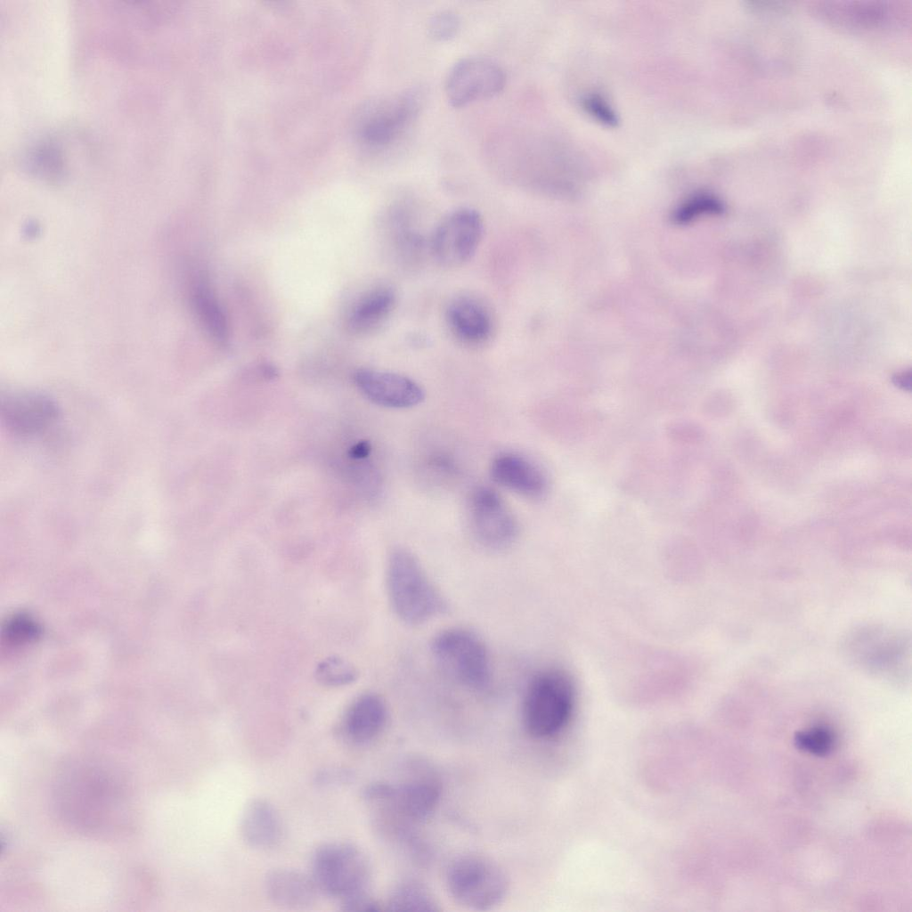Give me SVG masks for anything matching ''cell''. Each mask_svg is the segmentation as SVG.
I'll use <instances>...</instances> for the list:
<instances>
[{"mask_svg": "<svg viewBox=\"0 0 912 912\" xmlns=\"http://www.w3.org/2000/svg\"><path fill=\"white\" fill-rule=\"evenodd\" d=\"M387 588L395 614L406 624L425 623L448 608L419 560L407 549L396 548L390 553Z\"/></svg>", "mask_w": 912, "mask_h": 912, "instance_id": "1", "label": "cell"}, {"mask_svg": "<svg viewBox=\"0 0 912 912\" xmlns=\"http://www.w3.org/2000/svg\"><path fill=\"white\" fill-rule=\"evenodd\" d=\"M574 704L571 679L558 670L537 673L529 682L523 701V722L535 738L558 734L568 723Z\"/></svg>", "mask_w": 912, "mask_h": 912, "instance_id": "2", "label": "cell"}, {"mask_svg": "<svg viewBox=\"0 0 912 912\" xmlns=\"http://www.w3.org/2000/svg\"><path fill=\"white\" fill-rule=\"evenodd\" d=\"M311 877L319 892L343 901L369 894L370 866L357 846L328 843L313 853Z\"/></svg>", "mask_w": 912, "mask_h": 912, "instance_id": "3", "label": "cell"}, {"mask_svg": "<svg viewBox=\"0 0 912 912\" xmlns=\"http://www.w3.org/2000/svg\"><path fill=\"white\" fill-rule=\"evenodd\" d=\"M430 649L438 666L459 685L476 691L489 685L488 649L476 632L461 627L443 630L433 638Z\"/></svg>", "mask_w": 912, "mask_h": 912, "instance_id": "4", "label": "cell"}, {"mask_svg": "<svg viewBox=\"0 0 912 912\" xmlns=\"http://www.w3.org/2000/svg\"><path fill=\"white\" fill-rule=\"evenodd\" d=\"M446 885L457 903L477 911L498 906L509 891L503 869L491 859L477 854L456 857L447 868Z\"/></svg>", "mask_w": 912, "mask_h": 912, "instance_id": "5", "label": "cell"}, {"mask_svg": "<svg viewBox=\"0 0 912 912\" xmlns=\"http://www.w3.org/2000/svg\"><path fill=\"white\" fill-rule=\"evenodd\" d=\"M441 795L440 783L429 774L413 776L398 784L372 783L362 793L373 813L397 812L406 819L420 821L435 810Z\"/></svg>", "mask_w": 912, "mask_h": 912, "instance_id": "6", "label": "cell"}, {"mask_svg": "<svg viewBox=\"0 0 912 912\" xmlns=\"http://www.w3.org/2000/svg\"><path fill=\"white\" fill-rule=\"evenodd\" d=\"M425 101V92L413 86L382 100L362 122L360 134L376 148L396 144L411 128Z\"/></svg>", "mask_w": 912, "mask_h": 912, "instance_id": "7", "label": "cell"}, {"mask_svg": "<svg viewBox=\"0 0 912 912\" xmlns=\"http://www.w3.org/2000/svg\"><path fill=\"white\" fill-rule=\"evenodd\" d=\"M484 235L481 214L470 207L457 208L436 225L430 240L434 259L444 267H458L476 252Z\"/></svg>", "mask_w": 912, "mask_h": 912, "instance_id": "8", "label": "cell"}, {"mask_svg": "<svg viewBox=\"0 0 912 912\" xmlns=\"http://www.w3.org/2000/svg\"><path fill=\"white\" fill-rule=\"evenodd\" d=\"M506 75L494 61L480 56L458 61L445 79V94L449 103L460 108L499 94L505 86Z\"/></svg>", "mask_w": 912, "mask_h": 912, "instance_id": "9", "label": "cell"}, {"mask_svg": "<svg viewBox=\"0 0 912 912\" xmlns=\"http://www.w3.org/2000/svg\"><path fill=\"white\" fill-rule=\"evenodd\" d=\"M470 524L477 542L493 550L510 547L518 533L517 520L503 499L487 486L476 488L471 495Z\"/></svg>", "mask_w": 912, "mask_h": 912, "instance_id": "10", "label": "cell"}, {"mask_svg": "<svg viewBox=\"0 0 912 912\" xmlns=\"http://www.w3.org/2000/svg\"><path fill=\"white\" fill-rule=\"evenodd\" d=\"M359 391L373 403L392 409H406L419 404L425 398L422 387L400 373L360 369L354 374Z\"/></svg>", "mask_w": 912, "mask_h": 912, "instance_id": "11", "label": "cell"}, {"mask_svg": "<svg viewBox=\"0 0 912 912\" xmlns=\"http://www.w3.org/2000/svg\"><path fill=\"white\" fill-rule=\"evenodd\" d=\"M2 418L6 427L20 436L37 435L58 419L59 409L48 395L37 392L9 395L2 400Z\"/></svg>", "mask_w": 912, "mask_h": 912, "instance_id": "12", "label": "cell"}, {"mask_svg": "<svg viewBox=\"0 0 912 912\" xmlns=\"http://www.w3.org/2000/svg\"><path fill=\"white\" fill-rule=\"evenodd\" d=\"M445 320L452 336L470 347L485 345L494 331L490 308L482 299L471 295L452 299L446 307Z\"/></svg>", "mask_w": 912, "mask_h": 912, "instance_id": "13", "label": "cell"}, {"mask_svg": "<svg viewBox=\"0 0 912 912\" xmlns=\"http://www.w3.org/2000/svg\"><path fill=\"white\" fill-rule=\"evenodd\" d=\"M387 708L378 694L368 692L357 696L346 709L341 722L345 738L355 745L375 739L384 729Z\"/></svg>", "mask_w": 912, "mask_h": 912, "instance_id": "14", "label": "cell"}, {"mask_svg": "<svg viewBox=\"0 0 912 912\" xmlns=\"http://www.w3.org/2000/svg\"><path fill=\"white\" fill-rule=\"evenodd\" d=\"M490 473L496 484L525 497L538 498L546 491L547 481L542 470L518 454L498 455L491 464Z\"/></svg>", "mask_w": 912, "mask_h": 912, "instance_id": "15", "label": "cell"}, {"mask_svg": "<svg viewBox=\"0 0 912 912\" xmlns=\"http://www.w3.org/2000/svg\"><path fill=\"white\" fill-rule=\"evenodd\" d=\"M265 889L274 904L288 908L309 907L319 892L311 875L288 868L269 872L265 880Z\"/></svg>", "mask_w": 912, "mask_h": 912, "instance_id": "16", "label": "cell"}, {"mask_svg": "<svg viewBox=\"0 0 912 912\" xmlns=\"http://www.w3.org/2000/svg\"><path fill=\"white\" fill-rule=\"evenodd\" d=\"M240 835L245 843L255 849L267 850L275 846L281 835L280 817L271 803L263 799L249 802L241 815Z\"/></svg>", "mask_w": 912, "mask_h": 912, "instance_id": "17", "label": "cell"}, {"mask_svg": "<svg viewBox=\"0 0 912 912\" xmlns=\"http://www.w3.org/2000/svg\"><path fill=\"white\" fill-rule=\"evenodd\" d=\"M396 302L397 293L391 286L381 285L370 289L354 306L348 319L350 330L356 333L376 330L391 315Z\"/></svg>", "mask_w": 912, "mask_h": 912, "instance_id": "18", "label": "cell"}, {"mask_svg": "<svg viewBox=\"0 0 912 912\" xmlns=\"http://www.w3.org/2000/svg\"><path fill=\"white\" fill-rule=\"evenodd\" d=\"M191 305L204 330L216 342L224 344L229 336L226 316L208 285L202 281L191 288Z\"/></svg>", "mask_w": 912, "mask_h": 912, "instance_id": "19", "label": "cell"}, {"mask_svg": "<svg viewBox=\"0 0 912 912\" xmlns=\"http://www.w3.org/2000/svg\"><path fill=\"white\" fill-rule=\"evenodd\" d=\"M393 911L434 912L440 910L437 901L428 887L414 880L399 883L387 900Z\"/></svg>", "mask_w": 912, "mask_h": 912, "instance_id": "20", "label": "cell"}, {"mask_svg": "<svg viewBox=\"0 0 912 912\" xmlns=\"http://www.w3.org/2000/svg\"><path fill=\"white\" fill-rule=\"evenodd\" d=\"M316 680L329 687L344 686L357 678V672L348 662L331 656L322 661L315 671Z\"/></svg>", "mask_w": 912, "mask_h": 912, "instance_id": "21", "label": "cell"}, {"mask_svg": "<svg viewBox=\"0 0 912 912\" xmlns=\"http://www.w3.org/2000/svg\"><path fill=\"white\" fill-rule=\"evenodd\" d=\"M583 110L595 121L607 127L618 126L619 118L607 100L599 93H589L581 101Z\"/></svg>", "mask_w": 912, "mask_h": 912, "instance_id": "22", "label": "cell"}, {"mask_svg": "<svg viewBox=\"0 0 912 912\" xmlns=\"http://www.w3.org/2000/svg\"><path fill=\"white\" fill-rule=\"evenodd\" d=\"M460 27V20L454 12L442 11L428 20V34L435 41H448L457 35Z\"/></svg>", "mask_w": 912, "mask_h": 912, "instance_id": "23", "label": "cell"}, {"mask_svg": "<svg viewBox=\"0 0 912 912\" xmlns=\"http://www.w3.org/2000/svg\"><path fill=\"white\" fill-rule=\"evenodd\" d=\"M797 746L816 755H826L833 748L834 737L824 728H814L795 737Z\"/></svg>", "mask_w": 912, "mask_h": 912, "instance_id": "24", "label": "cell"}, {"mask_svg": "<svg viewBox=\"0 0 912 912\" xmlns=\"http://www.w3.org/2000/svg\"><path fill=\"white\" fill-rule=\"evenodd\" d=\"M722 209V203L714 196L710 194H699L689 199L682 205L679 210L678 217L684 219L705 212L720 213Z\"/></svg>", "mask_w": 912, "mask_h": 912, "instance_id": "25", "label": "cell"}, {"mask_svg": "<svg viewBox=\"0 0 912 912\" xmlns=\"http://www.w3.org/2000/svg\"><path fill=\"white\" fill-rule=\"evenodd\" d=\"M4 632L10 641L20 643L36 638L38 629L31 619L17 615L6 623Z\"/></svg>", "mask_w": 912, "mask_h": 912, "instance_id": "26", "label": "cell"}, {"mask_svg": "<svg viewBox=\"0 0 912 912\" xmlns=\"http://www.w3.org/2000/svg\"><path fill=\"white\" fill-rule=\"evenodd\" d=\"M371 447L369 442L361 441L355 444L349 450V456L355 460L366 458L370 452Z\"/></svg>", "mask_w": 912, "mask_h": 912, "instance_id": "27", "label": "cell"}]
</instances>
